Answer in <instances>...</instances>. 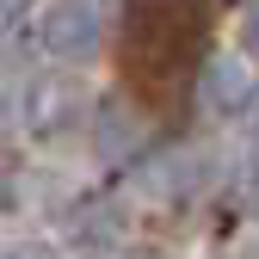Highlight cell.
I'll list each match as a JSON object with an SVG mask.
<instances>
[{
	"instance_id": "obj_1",
	"label": "cell",
	"mask_w": 259,
	"mask_h": 259,
	"mask_svg": "<svg viewBox=\"0 0 259 259\" xmlns=\"http://www.w3.org/2000/svg\"><path fill=\"white\" fill-rule=\"evenodd\" d=\"M210 0H136L123 19V56L130 80L142 93H167L204 50V19Z\"/></svg>"
},
{
	"instance_id": "obj_4",
	"label": "cell",
	"mask_w": 259,
	"mask_h": 259,
	"mask_svg": "<svg viewBox=\"0 0 259 259\" xmlns=\"http://www.w3.org/2000/svg\"><path fill=\"white\" fill-rule=\"evenodd\" d=\"M19 7H31V0H0V19H13Z\"/></svg>"
},
{
	"instance_id": "obj_3",
	"label": "cell",
	"mask_w": 259,
	"mask_h": 259,
	"mask_svg": "<svg viewBox=\"0 0 259 259\" xmlns=\"http://www.w3.org/2000/svg\"><path fill=\"white\" fill-rule=\"evenodd\" d=\"M204 87H210V99H216V105H241V99H247V68H241V62H222V56H216Z\"/></svg>"
},
{
	"instance_id": "obj_2",
	"label": "cell",
	"mask_w": 259,
	"mask_h": 259,
	"mask_svg": "<svg viewBox=\"0 0 259 259\" xmlns=\"http://www.w3.org/2000/svg\"><path fill=\"white\" fill-rule=\"evenodd\" d=\"M44 44L56 56H68V62L93 56V50H99V13H93L87 0H62V7L44 19Z\"/></svg>"
}]
</instances>
